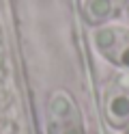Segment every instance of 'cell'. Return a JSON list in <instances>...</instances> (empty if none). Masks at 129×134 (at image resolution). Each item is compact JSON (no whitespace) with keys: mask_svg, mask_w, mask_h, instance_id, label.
<instances>
[{"mask_svg":"<svg viewBox=\"0 0 129 134\" xmlns=\"http://www.w3.org/2000/svg\"><path fill=\"white\" fill-rule=\"evenodd\" d=\"M58 134H82V130L77 128V125H71V123H69V125H65Z\"/></svg>","mask_w":129,"mask_h":134,"instance_id":"7","label":"cell"},{"mask_svg":"<svg viewBox=\"0 0 129 134\" xmlns=\"http://www.w3.org/2000/svg\"><path fill=\"white\" fill-rule=\"evenodd\" d=\"M106 56H110L116 65L129 69V35H123V32H120V35H118V41L114 43V48H112Z\"/></svg>","mask_w":129,"mask_h":134,"instance_id":"4","label":"cell"},{"mask_svg":"<svg viewBox=\"0 0 129 134\" xmlns=\"http://www.w3.org/2000/svg\"><path fill=\"white\" fill-rule=\"evenodd\" d=\"M114 13V0H86V15L90 22H103Z\"/></svg>","mask_w":129,"mask_h":134,"instance_id":"3","label":"cell"},{"mask_svg":"<svg viewBox=\"0 0 129 134\" xmlns=\"http://www.w3.org/2000/svg\"><path fill=\"white\" fill-rule=\"evenodd\" d=\"M118 35H120V30L106 26V28H99V30H95L93 39H95V46H97V48L101 50L103 54H108L110 50L114 48V43L118 41Z\"/></svg>","mask_w":129,"mask_h":134,"instance_id":"5","label":"cell"},{"mask_svg":"<svg viewBox=\"0 0 129 134\" xmlns=\"http://www.w3.org/2000/svg\"><path fill=\"white\" fill-rule=\"evenodd\" d=\"M47 110H50V117L56 123L69 125L71 119L75 117V104L71 102V97H69L65 91H56V93L50 97V102H47Z\"/></svg>","mask_w":129,"mask_h":134,"instance_id":"2","label":"cell"},{"mask_svg":"<svg viewBox=\"0 0 129 134\" xmlns=\"http://www.w3.org/2000/svg\"><path fill=\"white\" fill-rule=\"evenodd\" d=\"M116 87L123 89V91H129V74H120L116 78Z\"/></svg>","mask_w":129,"mask_h":134,"instance_id":"6","label":"cell"},{"mask_svg":"<svg viewBox=\"0 0 129 134\" xmlns=\"http://www.w3.org/2000/svg\"><path fill=\"white\" fill-rule=\"evenodd\" d=\"M106 117L112 125H125L129 121V91L114 87V91L106 97Z\"/></svg>","mask_w":129,"mask_h":134,"instance_id":"1","label":"cell"}]
</instances>
